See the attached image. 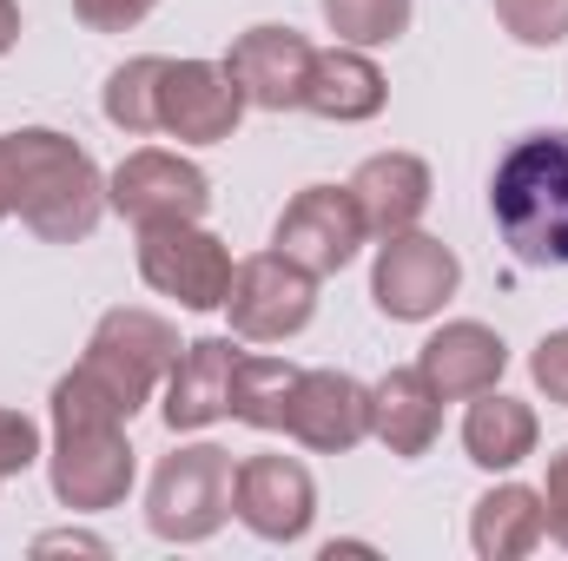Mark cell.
I'll return each mask as SVG.
<instances>
[{"mask_svg":"<svg viewBox=\"0 0 568 561\" xmlns=\"http://www.w3.org/2000/svg\"><path fill=\"white\" fill-rule=\"evenodd\" d=\"M311 60H317V47L297 27L258 20V27H245L232 40L225 73L239 80L245 106H258V113H297L304 106V86H311Z\"/></svg>","mask_w":568,"mask_h":561,"instance_id":"13","label":"cell"},{"mask_svg":"<svg viewBox=\"0 0 568 561\" xmlns=\"http://www.w3.org/2000/svg\"><path fill=\"white\" fill-rule=\"evenodd\" d=\"M53 429H93V422H133L126 397L93 370V364H73L60 384H53Z\"/></svg>","mask_w":568,"mask_h":561,"instance_id":"25","label":"cell"},{"mask_svg":"<svg viewBox=\"0 0 568 561\" xmlns=\"http://www.w3.org/2000/svg\"><path fill=\"white\" fill-rule=\"evenodd\" d=\"M232 245L219 232H205L199 218L192 225H145L140 232V278L172 297L179 310H225V290H232Z\"/></svg>","mask_w":568,"mask_h":561,"instance_id":"6","label":"cell"},{"mask_svg":"<svg viewBox=\"0 0 568 561\" xmlns=\"http://www.w3.org/2000/svg\"><path fill=\"white\" fill-rule=\"evenodd\" d=\"M245 120V93L225 73V60H165L159 80V133L179 145H219L239 133Z\"/></svg>","mask_w":568,"mask_h":561,"instance_id":"12","label":"cell"},{"mask_svg":"<svg viewBox=\"0 0 568 561\" xmlns=\"http://www.w3.org/2000/svg\"><path fill=\"white\" fill-rule=\"evenodd\" d=\"M40 456H47L40 422L27 417V410H0V482H7V476H27Z\"/></svg>","mask_w":568,"mask_h":561,"instance_id":"28","label":"cell"},{"mask_svg":"<svg viewBox=\"0 0 568 561\" xmlns=\"http://www.w3.org/2000/svg\"><path fill=\"white\" fill-rule=\"evenodd\" d=\"M47 476H53L60 509H73V516L120 509V502H126V489H133V442H126V422L53 429Z\"/></svg>","mask_w":568,"mask_h":561,"instance_id":"9","label":"cell"},{"mask_svg":"<svg viewBox=\"0 0 568 561\" xmlns=\"http://www.w3.org/2000/svg\"><path fill=\"white\" fill-rule=\"evenodd\" d=\"M317 7H324V27L344 47H364V53L397 47L417 20V0H317Z\"/></svg>","mask_w":568,"mask_h":561,"instance_id":"24","label":"cell"},{"mask_svg":"<svg viewBox=\"0 0 568 561\" xmlns=\"http://www.w3.org/2000/svg\"><path fill=\"white\" fill-rule=\"evenodd\" d=\"M179 330L159 317V310H140V304H113L100 324H93V337H87V357L80 364H93L120 397H126V410L140 417L145 404L159 397V384H165V370L179 364Z\"/></svg>","mask_w":568,"mask_h":561,"instance_id":"4","label":"cell"},{"mask_svg":"<svg viewBox=\"0 0 568 561\" xmlns=\"http://www.w3.org/2000/svg\"><path fill=\"white\" fill-rule=\"evenodd\" d=\"M145 13H152V0H73V20L87 33H133Z\"/></svg>","mask_w":568,"mask_h":561,"instance_id":"30","label":"cell"},{"mask_svg":"<svg viewBox=\"0 0 568 561\" xmlns=\"http://www.w3.org/2000/svg\"><path fill=\"white\" fill-rule=\"evenodd\" d=\"M344 185H351V198H357L371 238L410 232V225L429 212V192H436V178H429V165L417 159V152H371Z\"/></svg>","mask_w":568,"mask_h":561,"instance_id":"17","label":"cell"},{"mask_svg":"<svg viewBox=\"0 0 568 561\" xmlns=\"http://www.w3.org/2000/svg\"><path fill=\"white\" fill-rule=\"evenodd\" d=\"M291 384H297V364H284V357H258V350H239V370H232V417L252 422V429H284Z\"/></svg>","mask_w":568,"mask_h":561,"instance_id":"22","label":"cell"},{"mask_svg":"<svg viewBox=\"0 0 568 561\" xmlns=\"http://www.w3.org/2000/svg\"><path fill=\"white\" fill-rule=\"evenodd\" d=\"M489 7L516 47H562L568 40V0H489Z\"/></svg>","mask_w":568,"mask_h":561,"instance_id":"26","label":"cell"},{"mask_svg":"<svg viewBox=\"0 0 568 561\" xmlns=\"http://www.w3.org/2000/svg\"><path fill=\"white\" fill-rule=\"evenodd\" d=\"M20 47V0H0V60Z\"/></svg>","mask_w":568,"mask_h":561,"instance_id":"33","label":"cell"},{"mask_svg":"<svg viewBox=\"0 0 568 561\" xmlns=\"http://www.w3.org/2000/svg\"><path fill=\"white\" fill-rule=\"evenodd\" d=\"M436 429H443V397L429 390V377L417 364H404V370H390V377L371 384V436L390 456H404V462L429 456Z\"/></svg>","mask_w":568,"mask_h":561,"instance_id":"19","label":"cell"},{"mask_svg":"<svg viewBox=\"0 0 568 561\" xmlns=\"http://www.w3.org/2000/svg\"><path fill=\"white\" fill-rule=\"evenodd\" d=\"M232 370H239V344L232 337H199L179 350V364L159 384V417L172 436L212 429L219 417H232Z\"/></svg>","mask_w":568,"mask_h":561,"instance_id":"15","label":"cell"},{"mask_svg":"<svg viewBox=\"0 0 568 561\" xmlns=\"http://www.w3.org/2000/svg\"><path fill=\"white\" fill-rule=\"evenodd\" d=\"M364 212L351 198V185H304L272 225V252L291 265H304L311 278H337L357 252H364Z\"/></svg>","mask_w":568,"mask_h":561,"instance_id":"10","label":"cell"},{"mask_svg":"<svg viewBox=\"0 0 568 561\" xmlns=\"http://www.w3.org/2000/svg\"><path fill=\"white\" fill-rule=\"evenodd\" d=\"M463 284V258L429 238V232H397L377 245V265H371V304L390 317V324H429Z\"/></svg>","mask_w":568,"mask_h":561,"instance_id":"8","label":"cell"},{"mask_svg":"<svg viewBox=\"0 0 568 561\" xmlns=\"http://www.w3.org/2000/svg\"><path fill=\"white\" fill-rule=\"evenodd\" d=\"M549 522H542V489L529 482H496L489 496H476L469 509V549L483 561H523L542 549Z\"/></svg>","mask_w":568,"mask_h":561,"instance_id":"20","label":"cell"},{"mask_svg":"<svg viewBox=\"0 0 568 561\" xmlns=\"http://www.w3.org/2000/svg\"><path fill=\"white\" fill-rule=\"evenodd\" d=\"M542 522H549V536L568 549V442L549 456V476H542Z\"/></svg>","mask_w":568,"mask_h":561,"instance_id":"31","label":"cell"},{"mask_svg":"<svg viewBox=\"0 0 568 561\" xmlns=\"http://www.w3.org/2000/svg\"><path fill=\"white\" fill-rule=\"evenodd\" d=\"M106 205L126 218V225H192L205 218L212 205V178L205 165H192L185 152H165V145H140L126 152L113 172H106Z\"/></svg>","mask_w":568,"mask_h":561,"instance_id":"5","label":"cell"},{"mask_svg":"<svg viewBox=\"0 0 568 561\" xmlns=\"http://www.w3.org/2000/svg\"><path fill=\"white\" fill-rule=\"evenodd\" d=\"M159 80H165V60H159V53H140V60H126V67H113V73H106L100 113H106L126 140L159 133Z\"/></svg>","mask_w":568,"mask_h":561,"instance_id":"23","label":"cell"},{"mask_svg":"<svg viewBox=\"0 0 568 561\" xmlns=\"http://www.w3.org/2000/svg\"><path fill=\"white\" fill-rule=\"evenodd\" d=\"M384 100H390V80H384V67L364 53V47H324L317 60H311V86H304V113H317V120H331V126H364V120H377L384 113Z\"/></svg>","mask_w":568,"mask_h":561,"instance_id":"18","label":"cell"},{"mask_svg":"<svg viewBox=\"0 0 568 561\" xmlns=\"http://www.w3.org/2000/svg\"><path fill=\"white\" fill-rule=\"evenodd\" d=\"M40 140H47V126L0 133V225H7V218H20L27 178H33V165H40Z\"/></svg>","mask_w":568,"mask_h":561,"instance_id":"27","label":"cell"},{"mask_svg":"<svg viewBox=\"0 0 568 561\" xmlns=\"http://www.w3.org/2000/svg\"><path fill=\"white\" fill-rule=\"evenodd\" d=\"M284 436L317 456L357 449L371 436V384H357L351 370H297L284 404Z\"/></svg>","mask_w":568,"mask_h":561,"instance_id":"14","label":"cell"},{"mask_svg":"<svg viewBox=\"0 0 568 561\" xmlns=\"http://www.w3.org/2000/svg\"><path fill=\"white\" fill-rule=\"evenodd\" d=\"M232 449L219 442H179L172 456H159L152 482H145V529L172 549H199L225 529L232 516Z\"/></svg>","mask_w":568,"mask_h":561,"instance_id":"2","label":"cell"},{"mask_svg":"<svg viewBox=\"0 0 568 561\" xmlns=\"http://www.w3.org/2000/svg\"><path fill=\"white\" fill-rule=\"evenodd\" d=\"M60 549H73V555H106V542L87 536V529H53V536L33 542V555H60Z\"/></svg>","mask_w":568,"mask_h":561,"instance_id":"32","label":"cell"},{"mask_svg":"<svg viewBox=\"0 0 568 561\" xmlns=\"http://www.w3.org/2000/svg\"><path fill=\"white\" fill-rule=\"evenodd\" d=\"M536 442H542V422H536V410H529L523 397H503V390L469 397L463 449H469V462H476V469L509 476L516 462H529V456H536Z\"/></svg>","mask_w":568,"mask_h":561,"instance_id":"21","label":"cell"},{"mask_svg":"<svg viewBox=\"0 0 568 561\" xmlns=\"http://www.w3.org/2000/svg\"><path fill=\"white\" fill-rule=\"evenodd\" d=\"M529 377H536V390H542L556 410H568V324L549 330V337L529 350Z\"/></svg>","mask_w":568,"mask_h":561,"instance_id":"29","label":"cell"},{"mask_svg":"<svg viewBox=\"0 0 568 561\" xmlns=\"http://www.w3.org/2000/svg\"><path fill=\"white\" fill-rule=\"evenodd\" d=\"M489 212L503 245L536 265V272H562L568 265V126L556 133H529L503 152L496 178H489Z\"/></svg>","mask_w":568,"mask_h":561,"instance_id":"1","label":"cell"},{"mask_svg":"<svg viewBox=\"0 0 568 561\" xmlns=\"http://www.w3.org/2000/svg\"><path fill=\"white\" fill-rule=\"evenodd\" d=\"M317 310V278L304 265H291L284 252H252L232 265V290H225V317L245 344H284L311 324Z\"/></svg>","mask_w":568,"mask_h":561,"instance_id":"7","label":"cell"},{"mask_svg":"<svg viewBox=\"0 0 568 561\" xmlns=\"http://www.w3.org/2000/svg\"><path fill=\"white\" fill-rule=\"evenodd\" d=\"M232 516L258 536V542H304L317 522V482L297 456H245L232 476Z\"/></svg>","mask_w":568,"mask_h":561,"instance_id":"11","label":"cell"},{"mask_svg":"<svg viewBox=\"0 0 568 561\" xmlns=\"http://www.w3.org/2000/svg\"><path fill=\"white\" fill-rule=\"evenodd\" d=\"M417 370L429 377V390H436L443 404H469V397H483V390L503 384V370H509V344H503L489 324L456 317V324L429 330V344L417 350Z\"/></svg>","mask_w":568,"mask_h":561,"instance_id":"16","label":"cell"},{"mask_svg":"<svg viewBox=\"0 0 568 561\" xmlns=\"http://www.w3.org/2000/svg\"><path fill=\"white\" fill-rule=\"evenodd\" d=\"M106 212H113L106 205V172L93 165V152L47 126L40 165H33L27 198H20V225L47 245H87Z\"/></svg>","mask_w":568,"mask_h":561,"instance_id":"3","label":"cell"}]
</instances>
